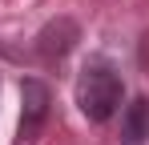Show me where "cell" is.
Wrapping results in <instances>:
<instances>
[{"label": "cell", "instance_id": "cell-1", "mask_svg": "<svg viewBox=\"0 0 149 145\" xmlns=\"http://www.w3.org/2000/svg\"><path fill=\"white\" fill-rule=\"evenodd\" d=\"M121 97H125L121 72L113 69L109 61H89L81 69V77H77V105H81V113L93 125L113 117L121 109Z\"/></svg>", "mask_w": 149, "mask_h": 145}, {"label": "cell", "instance_id": "cell-2", "mask_svg": "<svg viewBox=\"0 0 149 145\" xmlns=\"http://www.w3.org/2000/svg\"><path fill=\"white\" fill-rule=\"evenodd\" d=\"M52 113V93L40 77H28L20 85V129H16V145H32L40 137V129L49 125Z\"/></svg>", "mask_w": 149, "mask_h": 145}, {"label": "cell", "instance_id": "cell-3", "mask_svg": "<svg viewBox=\"0 0 149 145\" xmlns=\"http://www.w3.org/2000/svg\"><path fill=\"white\" fill-rule=\"evenodd\" d=\"M77 40H81V28H77V20H69V16L49 20L45 28H40V36H36V56H40L45 65H56V61H65V56L73 52Z\"/></svg>", "mask_w": 149, "mask_h": 145}, {"label": "cell", "instance_id": "cell-4", "mask_svg": "<svg viewBox=\"0 0 149 145\" xmlns=\"http://www.w3.org/2000/svg\"><path fill=\"white\" fill-rule=\"evenodd\" d=\"M149 141V97H137L121 113V145H145Z\"/></svg>", "mask_w": 149, "mask_h": 145}]
</instances>
